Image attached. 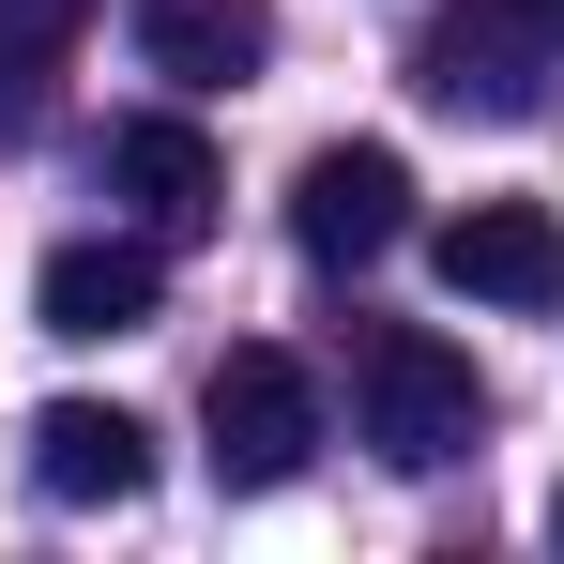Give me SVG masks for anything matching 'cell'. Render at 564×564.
Masks as SVG:
<instances>
[{
	"label": "cell",
	"instance_id": "obj_1",
	"mask_svg": "<svg viewBox=\"0 0 564 564\" xmlns=\"http://www.w3.org/2000/svg\"><path fill=\"white\" fill-rule=\"evenodd\" d=\"M473 427H488V381H473L458 336H427V321H367L351 336V443L381 473H458Z\"/></svg>",
	"mask_w": 564,
	"mask_h": 564
},
{
	"label": "cell",
	"instance_id": "obj_3",
	"mask_svg": "<svg viewBox=\"0 0 564 564\" xmlns=\"http://www.w3.org/2000/svg\"><path fill=\"white\" fill-rule=\"evenodd\" d=\"M534 62H550V31H519L503 0H488V15H427V31H412V93L458 107V122H534V107H550Z\"/></svg>",
	"mask_w": 564,
	"mask_h": 564
},
{
	"label": "cell",
	"instance_id": "obj_9",
	"mask_svg": "<svg viewBox=\"0 0 564 564\" xmlns=\"http://www.w3.org/2000/svg\"><path fill=\"white\" fill-rule=\"evenodd\" d=\"M138 62L169 93H229L275 62V0H138Z\"/></svg>",
	"mask_w": 564,
	"mask_h": 564
},
{
	"label": "cell",
	"instance_id": "obj_2",
	"mask_svg": "<svg viewBox=\"0 0 564 564\" xmlns=\"http://www.w3.org/2000/svg\"><path fill=\"white\" fill-rule=\"evenodd\" d=\"M198 427H214V488H290V473L321 458V381L245 336V351H214V381H198Z\"/></svg>",
	"mask_w": 564,
	"mask_h": 564
},
{
	"label": "cell",
	"instance_id": "obj_4",
	"mask_svg": "<svg viewBox=\"0 0 564 564\" xmlns=\"http://www.w3.org/2000/svg\"><path fill=\"white\" fill-rule=\"evenodd\" d=\"M397 229H412V169H397L381 138H336V153H305V184H290V245H305V260L367 275Z\"/></svg>",
	"mask_w": 564,
	"mask_h": 564
},
{
	"label": "cell",
	"instance_id": "obj_11",
	"mask_svg": "<svg viewBox=\"0 0 564 564\" xmlns=\"http://www.w3.org/2000/svg\"><path fill=\"white\" fill-rule=\"evenodd\" d=\"M503 15H519V31H550V46H564V0H503Z\"/></svg>",
	"mask_w": 564,
	"mask_h": 564
},
{
	"label": "cell",
	"instance_id": "obj_7",
	"mask_svg": "<svg viewBox=\"0 0 564 564\" xmlns=\"http://www.w3.org/2000/svg\"><path fill=\"white\" fill-rule=\"evenodd\" d=\"M107 198L153 229V245H184V229H214V198H229V169H214V138L198 122H107Z\"/></svg>",
	"mask_w": 564,
	"mask_h": 564
},
{
	"label": "cell",
	"instance_id": "obj_12",
	"mask_svg": "<svg viewBox=\"0 0 564 564\" xmlns=\"http://www.w3.org/2000/svg\"><path fill=\"white\" fill-rule=\"evenodd\" d=\"M550 534H564V503H550Z\"/></svg>",
	"mask_w": 564,
	"mask_h": 564
},
{
	"label": "cell",
	"instance_id": "obj_10",
	"mask_svg": "<svg viewBox=\"0 0 564 564\" xmlns=\"http://www.w3.org/2000/svg\"><path fill=\"white\" fill-rule=\"evenodd\" d=\"M77 31H93V0H0V138L46 107V77H62Z\"/></svg>",
	"mask_w": 564,
	"mask_h": 564
},
{
	"label": "cell",
	"instance_id": "obj_8",
	"mask_svg": "<svg viewBox=\"0 0 564 564\" xmlns=\"http://www.w3.org/2000/svg\"><path fill=\"white\" fill-rule=\"evenodd\" d=\"M31 488L46 503H138L153 488V427L122 397H46L31 412Z\"/></svg>",
	"mask_w": 564,
	"mask_h": 564
},
{
	"label": "cell",
	"instance_id": "obj_5",
	"mask_svg": "<svg viewBox=\"0 0 564 564\" xmlns=\"http://www.w3.org/2000/svg\"><path fill=\"white\" fill-rule=\"evenodd\" d=\"M427 260L458 305H564V214L550 198H473L427 229Z\"/></svg>",
	"mask_w": 564,
	"mask_h": 564
},
{
	"label": "cell",
	"instance_id": "obj_6",
	"mask_svg": "<svg viewBox=\"0 0 564 564\" xmlns=\"http://www.w3.org/2000/svg\"><path fill=\"white\" fill-rule=\"evenodd\" d=\"M31 305H46V336L107 351V336H153V305H169V260H153V229H93V245H62V260L31 275Z\"/></svg>",
	"mask_w": 564,
	"mask_h": 564
}]
</instances>
